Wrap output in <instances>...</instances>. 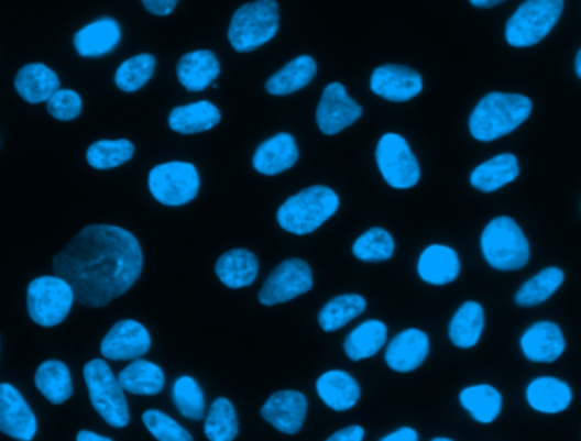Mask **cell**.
<instances>
[{
  "label": "cell",
  "instance_id": "1",
  "mask_svg": "<svg viewBox=\"0 0 581 441\" xmlns=\"http://www.w3.org/2000/svg\"><path fill=\"white\" fill-rule=\"evenodd\" d=\"M55 275L74 289L87 308H105L134 286L143 271L139 240L120 227L94 224L53 258Z\"/></svg>",
  "mask_w": 581,
  "mask_h": 441
},
{
  "label": "cell",
  "instance_id": "49",
  "mask_svg": "<svg viewBox=\"0 0 581 441\" xmlns=\"http://www.w3.org/2000/svg\"><path fill=\"white\" fill-rule=\"evenodd\" d=\"M574 70H577L578 77L581 78V49L578 52L577 62H574Z\"/></svg>",
  "mask_w": 581,
  "mask_h": 441
},
{
  "label": "cell",
  "instance_id": "35",
  "mask_svg": "<svg viewBox=\"0 0 581 441\" xmlns=\"http://www.w3.org/2000/svg\"><path fill=\"white\" fill-rule=\"evenodd\" d=\"M564 272L558 267H548L529 278L515 294V302L522 308L542 305L559 287L563 286Z\"/></svg>",
  "mask_w": 581,
  "mask_h": 441
},
{
  "label": "cell",
  "instance_id": "21",
  "mask_svg": "<svg viewBox=\"0 0 581 441\" xmlns=\"http://www.w3.org/2000/svg\"><path fill=\"white\" fill-rule=\"evenodd\" d=\"M220 75V62L208 49L186 53L177 64V77L189 92H201L215 84Z\"/></svg>",
  "mask_w": 581,
  "mask_h": 441
},
{
  "label": "cell",
  "instance_id": "37",
  "mask_svg": "<svg viewBox=\"0 0 581 441\" xmlns=\"http://www.w3.org/2000/svg\"><path fill=\"white\" fill-rule=\"evenodd\" d=\"M205 434L209 441H233L239 434V419L230 400L220 397L206 412Z\"/></svg>",
  "mask_w": 581,
  "mask_h": 441
},
{
  "label": "cell",
  "instance_id": "47",
  "mask_svg": "<svg viewBox=\"0 0 581 441\" xmlns=\"http://www.w3.org/2000/svg\"><path fill=\"white\" fill-rule=\"evenodd\" d=\"M77 441H112L111 438L101 437V434L94 433V431H80L77 434Z\"/></svg>",
  "mask_w": 581,
  "mask_h": 441
},
{
  "label": "cell",
  "instance_id": "34",
  "mask_svg": "<svg viewBox=\"0 0 581 441\" xmlns=\"http://www.w3.org/2000/svg\"><path fill=\"white\" fill-rule=\"evenodd\" d=\"M387 328L383 321L370 319L359 324L349 337H347L343 349L347 356L359 362V360L371 359L386 345Z\"/></svg>",
  "mask_w": 581,
  "mask_h": 441
},
{
  "label": "cell",
  "instance_id": "4",
  "mask_svg": "<svg viewBox=\"0 0 581 441\" xmlns=\"http://www.w3.org/2000/svg\"><path fill=\"white\" fill-rule=\"evenodd\" d=\"M481 252L489 265L502 272L524 268L530 258L529 240L514 219L507 216L493 219L484 228Z\"/></svg>",
  "mask_w": 581,
  "mask_h": 441
},
{
  "label": "cell",
  "instance_id": "6",
  "mask_svg": "<svg viewBox=\"0 0 581 441\" xmlns=\"http://www.w3.org/2000/svg\"><path fill=\"white\" fill-rule=\"evenodd\" d=\"M90 403L106 423L112 428H124L130 423V408L120 381L112 374L105 360L94 359L84 367Z\"/></svg>",
  "mask_w": 581,
  "mask_h": 441
},
{
  "label": "cell",
  "instance_id": "50",
  "mask_svg": "<svg viewBox=\"0 0 581 441\" xmlns=\"http://www.w3.org/2000/svg\"><path fill=\"white\" fill-rule=\"evenodd\" d=\"M432 441H454V440H449V438H434Z\"/></svg>",
  "mask_w": 581,
  "mask_h": 441
},
{
  "label": "cell",
  "instance_id": "43",
  "mask_svg": "<svg viewBox=\"0 0 581 441\" xmlns=\"http://www.w3.org/2000/svg\"><path fill=\"white\" fill-rule=\"evenodd\" d=\"M50 114L58 121H74L83 112V99L74 90H56L46 102Z\"/></svg>",
  "mask_w": 581,
  "mask_h": 441
},
{
  "label": "cell",
  "instance_id": "2",
  "mask_svg": "<svg viewBox=\"0 0 581 441\" xmlns=\"http://www.w3.org/2000/svg\"><path fill=\"white\" fill-rule=\"evenodd\" d=\"M533 112L529 97L492 92L480 100L470 118V131L478 142H493L517 130Z\"/></svg>",
  "mask_w": 581,
  "mask_h": 441
},
{
  "label": "cell",
  "instance_id": "17",
  "mask_svg": "<svg viewBox=\"0 0 581 441\" xmlns=\"http://www.w3.org/2000/svg\"><path fill=\"white\" fill-rule=\"evenodd\" d=\"M522 353L536 364H552L567 349L563 331L551 321L534 323L520 338Z\"/></svg>",
  "mask_w": 581,
  "mask_h": 441
},
{
  "label": "cell",
  "instance_id": "32",
  "mask_svg": "<svg viewBox=\"0 0 581 441\" xmlns=\"http://www.w3.org/2000/svg\"><path fill=\"white\" fill-rule=\"evenodd\" d=\"M459 400H461L462 408L470 412L471 418L481 425L493 423L502 412V394L489 384L467 387L459 394Z\"/></svg>",
  "mask_w": 581,
  "mask_h": 441
},
{
  "label": "cell",
  "instance_id": "30",
  "mask_svg": "<svg viewBox=\"0 0 581 441\" xmlns=\"http://www.w3.org/2000/svg\"><path fill=\"white\" fill-rule=\"evenodd\" d=\"M34 384L52 405H64L74 394L70 371L61 360L43 362L34 374Z\"/></svg>",
  "mask_w": 581,
  "mask_h": 441
},
{
  "label": "cell",
  "instance_id": "42",
  "mask_svg": "<svg viewBox=\"0 0 581 441\" xmlns=\"http://www.w3.org/2000/svg\"><path fill=\"white\" fill-rule=\"evenodd\" d=\"M143 425L158 441H194L193 434L184 430L176 419L157 409H150L143 415Z\"/></svg>",
  "mask_w": 581,
  "mask_h": 441
},
{
  "label": "cell",
  "instance_id": "7",
  "mask_svg": "<svg viewBox=\"0 0 581 441\" xmlns=\"http://www.w3.org/2000/svg\"><path fill=\"white\" fill-rule=\"evenodd\" d=\"M564 0H527L508 19L505 37L515 48L542 42L563 14Z\"/></svg>",
  "mask_w": 581,
  "mask_h": 441
},
{
  "label": "cell",
  "instance_id": "11",
  "mask_svg": "<svg viewBox=\"0 0 581 441\" xmlns=\"http://www.w3.org/2000/svg\"><path fill=\"white\" fill-rule=\"evenodd\" d=\"M314 287V274L306 262L290 258L283 262L273 274L268 275L259 300L264 306H277L308 293Z\"/></svg>",
  "mask_w": 581,
  "mask_h": 441
},
{
  "label": "cell",
  "instance_id": "14",
  "mask_svg": "<svg viewBox=\"0 0 581 441\" xmlns=\"http://www.w3.org/2000/svg\"><path fill=\"white\" fill-rule=\"evenodd\" d=\"M0 431L18 441L36 437V416L23 394L11 384H0Z\"/></svg>",
  "mask_w": 581,
  "mask_h": 441
},
{
  "label": "cell",
  "instance_id": "46",
  "mask_svg": "<svg viewBox=\"0 0 581 441\" xmlns=\"http://www.w3.org/2000/svg\"><path fill=\"white\" fill-rule=\"evenodd\" d=\"M380 441H418V433L414 428L405 427L393 431V433L387 434Z\"/></svg>",
  "mask_w": 581,
  "mask_h": 441
},
{
  "label": "cell",
  "instance_id": "26",
  "mask_svg": "<svg viewBox=\"0 0 581 441\" xmlns=\"http://www.w3.org/2000/svg\"><path fill=\"white\" fill-rule=\"evenodd\" d=\"M259 274L257 256L249 250H230L217 262V275L230 289L252 286Z\"/></svg>",
  "mask_w": 581,
  "mask_h": 441
},
{
  "label": "cell",
  "instance_id": "9",
  "mask_svg": "<svg viewBox=\"0 0 581 441\" xmlns=\"http://www.w3.org/2000/svg\"><path fill=\"white\" fill-rule=\"evenodd\" d=\"M199 174L187 162H168L157 165L149 175L150 192L164 206L187 205L199 192Z\"/></svg>",
  "mask_w": 581,
  "mask_h": 441
},
{
  "label": "cell",
  "instance_id": "40",
  "mask_svg": "<svg viewBox=\"0 0 581 441\" xmlns=\"http://www.w3.org/2000/svg\"><path fill=\"white\" fill-rule=\"evenodd\" d=\"M352 252L362 262L377 264V262L392 258L393 252H395V242H393L392 234L383 228H373V230H368L358 238Z\"/></svg>",
  "mask_w": 581,
  "mask_h": 441
},
{
  "label": "cell",
  "instance_id": "15",
  "mask_svg": "<svg viewBox=\"0 0 581 441\" xmlns=\"http://www.w3.org/2000/svg\"><path fill=\"white\" fill-rule=\"evenodd\" d=\"M424 89L418 71L402 65H383L373 71L371 90L392 102H406L414 99Z\"/></svg>",
  "mask_w": 581,
  "mask_h": 441
},
{
  "label": "cell",
  "instance_id": "19",
  "mask_svg": "<svg viewBox=\"0 0 581 441\" xmlns=\"http://www.w3.org/2000/svg\"><path fill=\"white\" fill-rule=\"evenodd\" d=\"M298 156L295 137L287 133H279L268 137L267 142L259 146L252 164L259 174L277 175L289 170L298 162Z\"/></svg>",
  "mask_w": 581,
  "mask_h": 441
},
{
  "label": "cell",
  "instance_id": "44",
  "mask_svg": "<svg viewBox=\"0 0 581 441\" xmlns=\"http://www.w3.org/2000/svg\"><path fill=\"white\" fill-rule=\"evenodd\" d=\"M146 11L155 15H168L176 9L179 0H142Z\"/></svg>",
  "mask_w": 581,
  "mask_h": 441
},
{
  "label": "cell",
  "instance_id": "13",
  "mask_svg": "<svg viewBox=\"0 0 581 441\" xmlns=\"http://www.w3.org/2000/svg\"><path fill=\"white\" fill-rule=\"evenodd\" d=\"M152 346L149 331L139 321L123 319L106 334L101 343V353L105 359L114 362L142 359Z\"/></svg>",
  "mask_w": 581,
  "mask_h": 441
},
{
  "label": "cell",
  "instance_id": "25",
  "mask_svg": "<svg viewBox=\"0 0 581 441\" xmlns=\"http://www.w3.org/2000/svg\"><path fill=\"white\" fill-rule=\"evenodd\" d=\"M317 393L328 408H332L333 411H347L358 405L361 387L347 372L330 371L318 378Z\"/></svg>",
  "mask_w": 581,
  "mask_h": 441
},
{
  "label": "cell",
  "instance_id": "38",
  "mask_svg": "<svg viewBox=\"0 0 581 441\" xmlns=\"http://www.w3.org/2000/svg\"><path fill=\"white\" fill-rule=\"evenodd\" d=\"M133 155V143L128 140H101L87 150V162L97 170H109L127 164Z\"/></svg>",
  "mask_w": 581,
  "mask_h": 441
},
{
  "label": "cell",
  "instance_id": "8",
  "mask_svg": "<svg viewBox=\"0 0 581 441\" xmlns=\"http://www.w3.org/2000/svg\"><path fill=\"white\" fill-rule=\"evenodd\" d=\"M75 294L70 284L58 277H37L28 286V312L34 323L53 328L64 323L74 306Z\"/></svg>",
  "mask_w": 581,
  "mask_h": 441
},
{
  "label": "cell",
  "instance_id": "28",
  "mask_svg": "<svg viewBox=\"0 0 581 441\" xmlns=\"http://www.w3.org/2000/svg\"><path fill=\"white\" fill-rule=\"evenodd\" d=\"M518 174H520V168H518L515 155L503 153L474 168L471 174V186L481 192H495L514 183Z\"/></svg>",
  "mask_w": 581,
  "mask_h": 441
},
{
  "label": "cell",
  "instance_id": "36",
  "mask_svg": "<svg viewBox=\"0 0 581 441\" xmlns=\"http://www.w3.org/2000/svg\"><path fill=\"white\" fill-rule=\"evenodd\" d=\"M365 299L359 294H343L330 300L318 316V323L321 330L327 333L340 330L346 324L351 323L352 319L358 318L364 312Z\"/></svg>",
  "mask_w": 581,
  "mask_h": 441
},
{
  "label": "cell",
  "instance_id": "29",
  "mask_svg": "<svg viewBox=\"0 0 581 441\" xmlns=\"http://www.w3.org/2000/svg\"><path fill=\"white\" fill-rule=\"evenodd\" d=\"M315 75H317L315 59L308 55L298 56L268 78L265 90L271 96H290L305 89L314 80Z\"/></svg>",
  "mask_w": 581,
  "mask_h": 441
},
{
  "label": "cell",
  "instance_id": "39",
  "mask_svg": "<svg viewBox=\"0 0 581 441\" xmlns=\"http://www.w3.org/2000/svg\"><path fill=\"white\" fill-rule=\"evenodd\" d=\"M155 67H157V59L150 53L133 56L121 64L116 71V86L120 87L123 92H136L153 77Z\"/></svg>",
  "mask_w": 581,
  "mask_h": 441
},
{
  "label": "cell",
  "instance_id": "16",
  "mask_svg": "<svg viewBox=\"0 0 581 441\" xmlns=\"http://www.w3.org/2000/svg\"><path fill=\"white\" fill-rule=\"evenodd\" d=\"M308 400L298 390H279L268 397L262 406L261 415L265 421L286 434L298 433L305 423Z\"/></svg>",
  "mask_w": 581,
  "mask_h": 441
},
{
  "label": "cell",
  "instance_id": "23",
  "mask_svg": "<svg viewBox=\"0 0 581 441\" xmlns=\"http://www.w3.org/2000/svg\"><path fill=\"white\" fill-rule=\"evenodd\" d=\"M461 272L458 253L449 246L432 245L425 250L418 260V275L432 286L454 283Z\"/></svg>",
  "mask_w": 581,
  "mask_h": 441
},
{
  "label": "cell",
  "instance_id": "18",
  "mask_svg": "<svg viewBox=\"0 0 581 441\" xmlns=\"http://www.w3.org/2000/svg\"><path fill=\"white\" fill-rule=\"evenodd\" d=\"M430 352L427 333L420 330H406L393 338L386 349V364L396 372H412L424 364Z\"/></svg>",
  "mask_w": 581,
  "mask_h": 441
},
{
  "label": "cell",
  "instance_id": "27",
  "mask_svg": "<svg viewBox=\"0 0 581 441\" xmlns=\"http://www.w3.org/2000/svg\"><path fill=\"white\" fill-rule=\"evenodd\" d=\"M220 121V109L208 100L179 106L168 115V126L172 131L180 134L205 133V131L218 126Z\"/></svg>",
  "mask_w": 581,
  "mask_h": 441
},
{
  "label": "cell",
  "instance_id": "45",
  "mask_svg": "<svg viewBox=\"0 0 581 441\" xmlns=\"http://www.w3.org/2000/svg\"><path fill=\"white\" fill-rule=\"evenodd\" d=\"M364 440V428L347 427L333 433L327 441H362Z\"/></svg>",
  "mask_w": 581,
  "mask_h": 441
},
{
  "label": "cell",
  "instance_id": "22",
  "mask_svg": "<svg viewBox=\"0 0 581 441\" xmlns=\"http://www.w3.org/2000/svg\"><path fill=\"white\" fill-rule=\"evenodd\" d=\"M527 403L534 411L558 415L567 411L573 400V390L556 377L534 378L526 390Z\"/></svg>",
  "mask_w": 581,
  "mask_h": 441
},
{
  "label": "cell",
  "instance_id": "12",
  "mask_svg": "<svg viewBox=\"0 0 581 441\" xmlns=\"http://www.w3.org/2000/svg\"><path fill=\"white\" fill-rule=\"evenodd\" d=\"M361 115V106L349 97L342 84H330L321 93L317 109V123L321 133L327 136H333L346 128L352 126Z\"/></svg>",
  "mask_w": 581,
  "mask_h": 441
},
{
  "label": "cell",
  "instance_id": "10",
  "mask_svg": "<svg viewBox=\"0 0 581 441\" xmlns=\"http://www.w3.org/2000/svg\"><path fill=\"white\" fill-rule=\"evenodd\" d=\"M376 162L387 186L393 189H412L420 180V165L405 137L386 133L376 148Z\"/></svg>",
  "mask_w": 581,
  "mask_h": 441
},
{
  "label": "cell",
  "instance_id": "41",
  "mask_svg": "<svg viewBox=\"0 0 581 441\" xmlns=\"http://www.w3.org/2000/svg\"><path fill=\"white\" fill-rule=\"evenodd\" d=\"M172 399L176 403L180 415L186 418L199 421L206 416V400L199 384L189 375L177 378L172 389Z\"/></svg>",
  "mask_w": 581,
  "mask_h": 441
},
{
  "label": "cell",
  "instance_id": "3",
  "mask_svg": "<svg viewBox=\"0 0 581 441\" xmlns=\"http://www.w3.org/2000/svg\"><path fill=\"white\" fill-rule=\"evenodd\" d=\"M339 196L325 186L308 187L281 206L277 223L293 234H309L317 231L339 209Z\"/></svg>",
  "mask_w": 581,
  "mask_h": 441
},
{
  "label": "cell",
  "instance_id": "33",
  "mask_svg": "<svg viewBox=\"0 0 581 441\" xmlns=\"http://www.w3.org/2000/svg\"><path fill=\"white\" fill-rule=\"evenodd\" d=\"M484 328V311L474 300H468L449 324V338L458 349H473Z\"/></svg>",
  "mask_w": 581,
  "mask_h": 441
},
{
  "label": "cell",
  "instance_id": "31",
  "mask_svg": "<svg viewBox=\"0 0 581 441\" xmlns=\"http://www.w3.org/2000/svg\"><path fill=\"white\" fill-rule=\"evenodd\" d=\"M121 387L136 396H155L165 386V375L158 365L146 360H134L118 375Z\"/></svg>",
  "mask_w": 581,
  "mask_h": 441
},
{
  "label": "cell",
  "instance_id": "48",
  "mask_svg": "<svg viewBox=\"0 0 581 441\" xmlns=\"http://www.w3.org/2000/svg\"><path fill=\"white\" fill-rule=\"evenodd\" d=\"M470 2L474 5V8L490 9L502 4V2H505V0H470Z\"/></svg>",
  "mask_w": 581,
  "mask_h": 441
},
{
  "label": "cell",
  "instance_id": "20",
  "mask_svg": "<svg viewBox=\"0 0 581 441\" xmlns=\"http://www.w3.org/2000/svg\"><path fill=\"white\" fill-rule=\"evenodd\" d=\"M121 42V27L114 19L102 18L87 24L75 34L74 45L84 58H99L108 55Z\"/></svg>",
  "mask_w": 581,
  "mask_h": 441
},
{
  "label": "cell",
  "instance_id": "5",
  "mask_svg": "<svg viewBox=\"0 0 581 441\" xmlns=\"http://www.w3.org/2000/svg\"><path fill=\"white\" fill-rule=\"evenodd\" d=\"M279 31V5L276 0H255L242 5L231 18L228 40L239 53L255 52Z\"/></svg>",
  "mask_w": 581,
  "mask_h": 441
},
{
  "label": "cell",
  "instance_id": "24",
  "mask_svg": "<svg viewBox=\"0 0 581 441\" xmlns=\"http://www.w3.org/2000/svg\"><path fill=\"white\" fill-rule=\"evenodd\" d=\"M15 90L30 104L48 102L50 97L61 90L58 75L43 64H31L15 75Z\"/></svg>",
  "mask_w": 581,
  "mask_h": 441
}]
</instances>
